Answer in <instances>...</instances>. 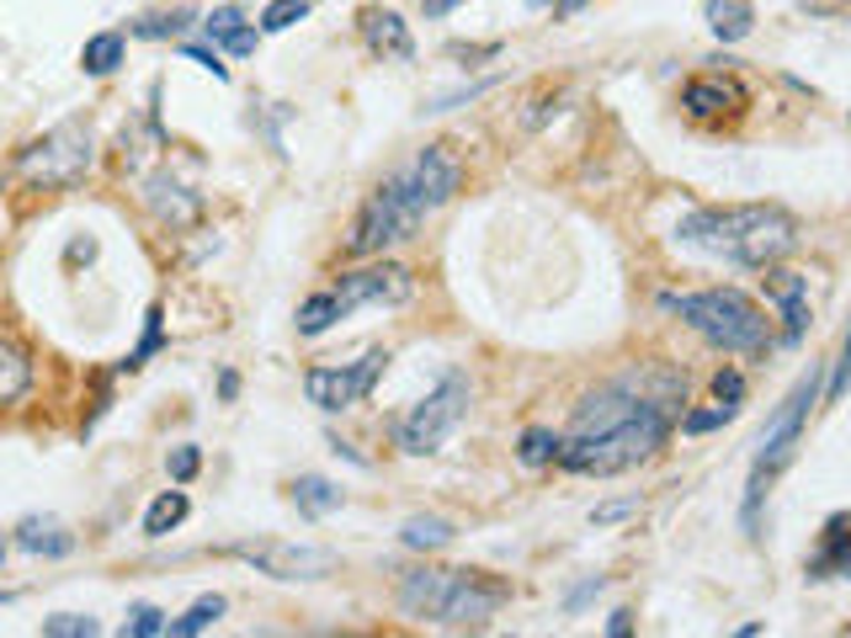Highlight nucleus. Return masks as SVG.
Listing matches in <instances>:
<instances>
[{"instance_id":"nucleus-33","label":"nucleus","mask_w":851,"mask_h":638,"mask_svg":"<svg viewBox=\"0 0 851 638\" xmlns=\"http://www.w3.org/2000/svg\"><path fill=\"white\" fill-rule=\"evenodd\" d=\"M197 463H202V452H197V447H176V452H170V479H176V485H187V479L197 473Z\"/></svg>"},{"instance_id":"nucleus-36","label":"nucleus","mask_w":851,"mask_h":638,"mask_svg":"<svg viewBox=\"0 0 851 638\" xmlns=\"http://www.w3.org/2000/svg\"><path fill=\"white\" fill-rule=\"evenodd\" d=\"M181 53H187L192 64H202V70L214 74V80H229V70H224V64H219V53H214V49H181Z\"/></svg>"},{"instance_id":"nucleus-17","label":"nucleus","mask_w":851,"mask_h":638,"mask_svg":"<svg viewBox=\"0 0 851 638\" xmlns=\"http://www.w3.org/2000/svg\"><path fill=\"white\" fill-rule=\"evenodd\" d=\"M187 511H192V506H187V495H181V490L155 495V500H149V511H145V538H166L170 527H181V521H187Z\"/></svg>"},{"instance_id":"nucleus-7","label":"nucleus","mask_w":851,"mask_h":638,"mask_svg":"<svg viewBox=\"0 0 851 638\" xmlns=\"http://www.w3.org/2000/svg\"><path fill=\"white\" fill-rule=\"evenodd\" d=\"M820 399V368H809V378H803L799 389L788 393V405L778 410V420L761 431V452H755V473H751V495H745V527H755V506H761V495H766V485L778 479V468L788 463V452H793V442H799L803 431V416H809V405Z\"/></svg>"},{"instance_id":"nucleus-1","label":"nucleus","mask_w":851,"mask_h":638,"mask_svg":"<svg viewBox=\"0 0 851 638\" xmlns=\"http://www.w3.org/2000/svg\"><path fill=\"white\" fill-rule=\"evenodd\" d=\"M681 399L686 383L671 368H639L607 389L585 393L575 426L560 442V463L570 473H602V479L644 463L671 437V405Z\"/></svg>"},{"instance_id":"nucleus-41","label":"nucleus","mask_w":851,"mask_h":638,"mask_svg":"<svg viewBox=\"0 0 851 638\" xmlns=\"http://www.w3.org/2000/svg\"><path fill=\"white\" fill-rule=\"evenodd\" d=\"M629 628H633V612H612V622H607V634H612V638H623Z\"/></svg>"},{"instance_id":"nucleus-18","label":"nucleus","mask_w":851,"mask_h":638,"mask_svg":"<svg viewBox=\"0 0 851 638\" xmlns=\"http://www.w3.org/2000/svg\"><path fill=\"white\" fill-rule=\"evenodd\" d=\"M293 506L304 516H330L340 506V490L330 479H319V473H304V479L293 485Z\"/></svg>"},{"instance_id":"nucleus-43","label":"nucleus","mask_w":851,"mask_h":638,"mask_svg":"<svg viewBox=\"0 0 851 638\" xmlns=\"http://www.w3.org/2000/svg\"><path fill=\"white\" fill-rule=\"evenodd\" d=\"M0 559H6V548H0Z\"/></svg>"},{"instance_id":"nucleus-12","label":"nucleus","mask_w":851,"mask_h":638,"mask_svg":"<svg viewBox=\"0 0 851 638\" xmlns=\"http://www.w3.org/2000/svg\"><path fill=\"white\" fill-rule=\"evenodd\" d=\"M761 288L766 298L782 309V341H799L803 330H809V277L799 271H782V267H761Z\"/></svg>"},{"instance_id":"nucleus-5","label":"nucleus","mask_w":851,"mask_h":638,"mask_svg":"<svg viewBox=\"0 0 851 638\" xmlns=\"http://www.w3.org/2000/svg\"><path fill=\"white\" fill-rule=\"evenodd\" d=\"M415 298V277L405 267H367V271H352V277H340L330 293H315L304 298V309H298V330L304 336H325L336 319H346L352 309H363V303H410Z\"/></svg>"},{"instance_id":"nucleus-13","label":"nucleus","mask_w":851,"mask_h":638,"mask_svg":"<svg viewBox=\"0 0 851 638\" xmlns=\"http://www.w3.org/2000/svg\"><path fill=\"white\" fill-rule=\"evenodd\" d=\"M405 171H410L415 192L426 197V208H432V213H437L442 202H447V197L458 192V181H463L458 160H453V154H447V149H442V144H426V149H420V154H415V160H410V166H405Z\"/></svg>"},{"instance_id":"nucleus-42","label":"nucleus","mask_w":851,"mask_h":638,"mask_svg":"<svg viewBox=\"0 0 851 638\" xmlns=\"http://www.w3.org/2000/svg\"><path fill=\"white\" fill-rule=\"evenodd\" d=\"M6 601H11V596H6V590H0V607H6Z\"/></svg>"},{"instance_id":"nucleus-9","label":"nucleus","mask_w":851,"mask_h":638,"mask_svg":"<svg viewBox=\"0 0 851 638\" xmlns=\"http://www.w3.org/2000/svg\"><path fill=\"white\" fill-rule=\"evenodd\" d=\"M463 416H468V378H463V372H447L442 389L426 393L410 416L399 420V447H405L410 458H426V452H437V447L453 437V426H458Z\"/></svg>"},{"instance_id":"nucleus-15","label":"nucleus","mask_w":851,"mask_h":638,"mask_svg":"<svg viewBox=\"0 0 851 638\" xmlns=\"http://www.w3.org/2000/svg\"><path fill=\"white\" fill-rule=\"evenodd\" d=\"M851 521L847 516H835L825 527V548H820V559L809 565V580H830V575H851Z\"/></svg>"},{"instance_id":"nucleus-28","label":"nucleus","mask_w":851,"mask_h":638,"mask_svg":"<svg viewBox=\"0 0 851 638\" xmlns=\"http://www.w3.org/2000/svg\"><path fill=\"white\" fill-rule=\"evenodd\" d=\"M170 628V617L160 607H133L128 622H122V638H160Z\"/></svg>"},{"instance_id":"nucleus-29","label":"nucleus","mask_w":851,"mask_h":638,"mask_svg":"<svg viewBox=\"0 0 851 638\" xmlns=\"http://www.w3.org/2000/svg\"><path fill=\"white\" fill-rule=\"evenodd\" d=\"M97 617H80V612H65V617H49L43 622V638H97Z\"/></svg>"},{"instance_id":"nucleus-19","label":"nucleus","mask_w":851,"mask_h":638,"mask_svg":"<svg viewBox=\"0 0 851 638\" xmlns=\"http://www.w3.org/2000/svg\"><path fill=\"white\" fill-rule=\"evenodd\" d=\"M224 607H229L224 596H197V601H192V607H187L181 617H170L166 634H170V638H192V634H202V628H214V622L224 617Z\"/></svg>"},{"instance_id":"nucleus-6","label":"nucleus","mask_w":851,"mask_h":638,"mask_svg":"<svg viewBox=\"0 0 851 638\" xmlns=\"http://www.w3.org/2000/svg\"><path fill=\"white\" fill-rule=\"evenodd\" d=\"M426 213H432V208H426V197L415 192L410 171H394L389 181L363 202V213H357L352 235H346V256H378L384 246L410 240Z\"/></svg>"},{"instance_id":"nucleus-30","label":"nucleus","mask_w":851,"mask_h":638,"mask_svg":"<svg viewBox=\"0 0 851 638\" xmlns=\"http://www.w3.org/2000/svg\"><path fill=\"white\" fill-rule=\"evenodd\" d=\"M160 309H149V325H145V341H139V351H128V362H122V368L133 372V368H145V357L149 351H155V346H160Z\"/></svg>"},{"instance_id":"nucleus-27","label":"nucleus","mask_w":851,"mask_h":638,"mask_svg":"<svg viewBox=\"0 0 851 638\" xmlns=\"http://www.w3.org/2000/svg\"><path fill=\"white\" fill-rule=\"evenodd\" d=\"M734 416H740L734 405H713V410H686V416H681V431H686V437H703V431H719V426H730Z\"/></svg>"},{"instance_id":"nucleus-14","label":"nucleus","mask_w":851,"mask_h":638,"mask_svg":"<svg viewBox=\"0 0 851 638\" xmlns=\"http://www.w3.org/2000/svg\"><path fill=\"white\" fill-rule=\"evenodd\" d=\"M681 107H686L692 118H734V112L745 107V91H740L734 80H724V74H697V80H686Z\"/></svg>"},{"instance_id":"nucleus-21","label":"nucleus","mask_w":851,"mask_h":638,"mask_svg":"<svg viewBox=\"0 0 851 638\" xmlns=\"http://www.w3.org/2000/svg\"><path fill=\"white\" fill-rule=\"evenodd\" d=\"M27 383H32V362H27L17 346L0 341V405H11V399H22Z\"/></svg>"},{"instance_id":"nucleus-35","label":"nucleus","mask_w":851,"mask_h":638,"mask_svg":"<svg viewBox=\"0 0 851 638\" xmlns=\"http://www.w3.org/2000/svg\"><path fill=\"white\" fill-rule=\"evenodd\" d=\"M202 27H208V38H229V32L240 27V11H235V6H224V11H214Z\"/></svg>"},{"instance_id":"nucleus-37","label":"nucleus","mask_w":851,"mask_h":638,"mask_svg":"<svg viewBox=\"0 0 851 638\" xmlns=\"http://www.w3.org/2000/svg\"><path fill=\"white\" fill-rule=\"evenodd\" d=\"M851 383V330H847V351H841V368H835V378H830V399H841Z\"/></svg>"},{"instance_id":"nucleus-4","label":"nucleus","mask_w":851,"mask_h":638,"mask_svg":"<svg viewBox=\"0 0 851 638\" xmlns=\"http://www.w3.org/2000/svg\"><path fill=\"white\" fill-rule=\"evenodd\" d=\"M671 315H681L703 341L724 346L734 357H755L772 346V325L740 288H707V293H665L660 298Z\"/></svg>"},{"instance_id":"nucleus-16","label":"nucleus","mask_w":851,"mask_h":638,"mask_svg":"<svg viewBox=\"0 0 851 638\" xmlns=\"http://www.w3.org/2000/svg\"><path fill=\"white\" fill-rule=\"evenodd\" d=\"M363 38H367V49L410 59V32H405V22L394 11H363Z\"/></svg>"},{"instance_id":"nucleus-3","label":"nucleus","mask_w":851,"mask_h":638,"mask_svg":"<svg viewBox=\"0 0 851 638\" xmlns=\"http://www.w3.org/2000/svg\"><path fill=\"white\" fill-rule=\"evenodd\" d=\"M506 596V580H489L479 569H410L399 580V612L437 628H479L501 612Z\"/></svg>"},{"instance_id":"nucleus-20","label":"nucleus","mask_w":851,"mask_h":638,"mask_svg":"<svg viewBox=\"0 0 851 638\" xmlns=\"http://www.w3.org/2000/svg\"><path fill=\"white\" fill-rule=\"evenodd\" d=\"M707 27H713L724 43H740V38L755 27V17H751V6H740V0H713V6H707Z\"/></svg>"},{"instance_id":"nucleus-39","label":"nucleus","mask_w":851,"mask_h":638,"mask_svg":"<svg viewBox=\"0 0 851 638\" xmlns=\"http://www.w3.org/2000/svg\"><path fill=\"white\" fill-rule=\"evenodd\" d=\"M458 0H420V11H426V22H437V17H447Z\"/></svg>"},{"instance_id":"nucleus-34","label":"nucleus","mask_w":851,"mask_h":638,"mask_svg":"<svg viewBox=\"0 0 851 638\" xmlns=\"http://www.w3.org/2000/svg\"><path fill=\"white\" fill-rule=\"evenodd\" d=\"M187 27H192V17L176 11V17H149V22H139V32L145 38H166V32H187Z\"/></svg>"},{"instance_id":"nucleus-24","label":"nucleus","mask_w":851,"mask_h":638,"mask_svg":"<svg viewBox=\"0 0 851 638\" xmlns=\"http://www.w3.org/2000/svg\"><path fill=\"white\" fill-rule=\"evenodd\" d=\"M22 548L27 554H70V538L53 521H22Z\"/></svg>"},{"instance_id":"nucleus-2","label":"nucleus","mask_w":851,"mask_h":638,"mask_svg":"<svg viewBox=\"0 0 851 638\" xmlns=\"http://www.w3.org/2000/svg\"><path fill=\"white\" fill-rule=\"evenodd\" d=\"M686 246L707 250V256H724L734 267H778L782 256L799 250V223L788 219L782 208L766 202H745V208H703V213H686L676 229Z\"/></svg>"},{"instance_id":"nucleus-23","label":"nucleus","mask_w":851,"mask_h":638,"mask_svg":"<svg viewBox=\"0 0 851 638\" xmlns=\"http://www.w3.org/2000/svg\"><path fill=\"white\" fill-rule=\"evenodd\" d=\"M405 542L420 548V554H437V548L453 542V521H442V516H415V521H405Z\"/></svg>"},{"instance_id":"nucleus-38","label":"nucleus","mask_w":851,"mask_h":638,"mask_svg":"<svg viewBox=\"0 0 851 638\" xmlns=\"http://www.w3.org/2000/svg\"><path fill=\"white\" fill-rule=\"evenodd\" d=\"M224 43H229V53H240V59L245 53H256V27H235Z\"/></svg>"},{"instance_id":"nucleus-40","label":"nucleus","mask_w":851,"mask_h":638,"mask_svg":"<svg viewBox=\"0 0 851 638\" xmlns=\"http://www.w3.org/2000/svg\"><path fill=\"white\" fill-rule=\"evenodd\" d=\"M533 6H554V17H570V11H581L585 0H533Z\"/></svg>"},{"instance_id":"nucleus-31","label":"nucleus","mask_w":851,"mask_h":638,"mask_svg":"<svg viewBox=\"0 0 851 638\" xmlns=\"http://www.w3.org/2000/svg\"><path fill=\"white\" fill-rule=\"evenodd\" d=\"M713 393H719V405H734L740 410V399H745V378L734 368H724L719 378H713Z\"/></svg>"},{"instance_id":"nucleus-26","label":"nucleus","mask_w":851,"mask_h":638,"mask_svg":"<svg viewBox=\"0 0 851 638\" xmlns=\"http://www.w3.org/2000/svg\"><path fill=\"white\" fill-rule=\"evenodd\" d=\"M304 17H309V0H271L267 11H261V32H288Z\"/></svg>"},{"instance_id":"nucleus-22","label":"nucleus","mask_w":851,"mask_h":638,"mask_svg":"<svg viewBox=\"0 0 851 638\" xmlns=\"http://www.w3.org/2000/svg\"><path fill=\"white\" fill-rule=\"evenodd\" d=\"M80 64H86V74H112L122 64V32H97V38H86Z\"/></svg>"},{"instance_id":"nucleus-32","label":"nucleus","mask_w":851,"mask_h":638,"mask_svg":"<svg viewBox=\"0 0 851 638\" xmlns=\"http://www.w3.org/2000/svg\"><path fill=\"white\" fill-rule=\"evenodd\" d=\"M639 506H644L639 495H629V500H607V506H596V511H591V521H596V527H612V521H623V516H633V511H639Z\"/></svg>"},{"instance_id":"nucleus-8","label":"nucleus","mask_w":851,"mask_h":638,"mask_svg":"<svg viewBox=\"0 0 851 638\" xmlns=\"http://www.w3.org/2000/svg\"><path fill=\"white\" fill-rule=\"evenodd\" d=\"M97 149H91V128L86 123H59L53 133H43L38 144L22 149V176L38 187H75L91 171Z\"/></svg>"},{"instance_id":"nucleus-11","label":"nucleus","mask_w":851,"mask_h":638,"mask_svg":"<svg viewBox=\"0 0 851 638\" xmlns=\"http://www.w3.org/2000/svg\"><path fill=\"white\" fill-rule=\"evenodd\" d=\"M384 368H389V351H367L357 368H309L304 372V393H309L315 410L336 416V410H352V405L378 383V372Z\"/></svg>"},{"instance_id":"nucleus-25","label":"nucleus","mask_w":851,"mask_h":638,"mask_svg":"<svg viewBox=\"0 0 851 638\" xmlns=\"http://www.w3.org/2000/svg\"><path fill=\"white\" fill-rule=\"evenodd\" d=\"M560 442H564V437H554V431H543V426H533V431L522 437V463H527V468L554 463V458H560Z\"/></svg>"},{"instance_id":"nucleus-10","label":"nucleus","mask_w":851,"mask_h":638,"mask_svg":"<svg viewBox=\"0 0 851 638\" xmlns=\"http://www.w3.org/2000/svg\"><path fill=\"white\" fill-rule=\"evenodd\" d=\"M235 559H245L256 575H271V580H319V575L336 569V554H330V548H315V542H283V538L240 542Z\"/></svg>"}]
</instances>
